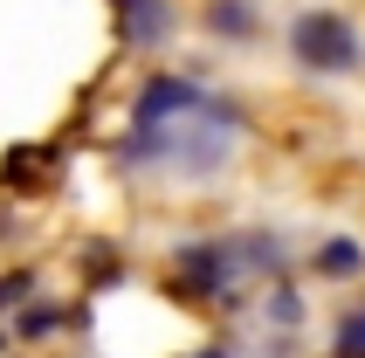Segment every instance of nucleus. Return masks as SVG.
<instances>
[{"label": "nucleus", "mask_w": 365, "mask_h": 358, "mask_svg": "<svg viewBox=\"0 0 365 358\" xmlns=\"http://www.w3.org/2000/svg\"><path fill=\"white\" fill-rule=\"evenodd\" d=\"M83 262H90V282H97V290L124 276V255L110 248V241H90V248H83Z\"/></svg>", "instance_id": "6e6552de"}, {"label": "nucleus", "mask_w": 365, "mask_h": 358, "mask_svg": "<svg viewBox=\"0 0 365 358\" xmlns=\"http://www.w3.org/2000/svg\"><path fill=\"white\" fill-rule=\"evenodd\" d=\"M331 358H365V310H345L331 331Z\"/></svg>", "instance_id": "0eeeda50"}, {"label": "nucleus", "mask_w": 365, "mask_h": 358, "mask_svg": "<svg viewBox=\"0 0 365 358\" xmlns=\"http://www.w3.org/2000/svg\"><path fill=\"white\" fill-rule=\"evenodd\" d=\"M207 111V90L193 76H152L131 103V131H165V124H186Z\"/></svg>", "instance_id": "7ed1b4c3"}, {"label": "nucleus", "mask_w": 365, "mask_h": 358, "mask_svg": "<svg viewBox=\"0 0 365 358\" xmlns=\"http://www.w3.org/2000/svg\"><path fill=\"white\" fill-rule=\"evenodd\" d=\"M242 282V255H235V241H186V248H173V290L193 303H214L227 297Z\"/></svg>", "instance_id": "f03ea898"}, {"label": "nucleus", "mask_w": 365, "mask_h": 358, "mask_svg": "<svg viewBox=\"0 0 365 358\" xmlns=\"http://www.w3.org/2000/svg\"><path fill=\"white\" fill-rule=\"evenodd\" d=\"M207 28L248 41V35H255V7H248V0H214V7H207Z\"/></svg>", "instance_id": "423d86ee"}, {"label": "nucleus", "mask_w": 365, "mask_h": 358, "mask_svg": "<svg viewBox=\"0 0 365 358\" xmlns=\"http://www.w3.org/2000/svg\"><path fill=\"white\" fill-rule=\"evenodd\" d=\"M365 269V248L359 241H345V235H331L324 248H317V276H331V282H351Z\"/></svg>", "instance_id": "39448f33"}, {"label": "nucleus", "mask_w": 365, "mask_h": 358, "mask_svg": "<svg viewBox=\"0 0 365 358\" xmlns=\"http://www.w3.org/2000/svg\"><path fill=\"white\" fill-rule=\"evenodd\" d=\"M28 290H35V269H14V276H0V310H7V303H21Z\"/></svg>", "instance_id": "9b49d317"}, {"label": "nucleus", "mask_w": 365, "mask_h": 358, "mask_svg": "<svg viewBox=\"0 0 365 358\" xmlns=\"http://www.w3.org/2000/svg\"><path fill=\"white\" fill-rule=\"evenodd\" d=\"M297 317H304V303H297V290H269V324H283V331H297Z\"/></svg>", "instance_id": "9d476101"}, {"label": "nucleus", "mask_w": 365, "mask_h": 358, "mask_svg": "<svg viewBox=\"0 0 365 358\" xmlns=\"http://www.w3.org/2000/svg\"><path fill=\"white\" fill-rule=\"evenodd\" d=\"M193 358H227V352H193Z\"/></svg>", "instance_id": "f8f14e48"}, {"label": "nucleus", "mask_w": 365, "mask_h": 358, "mask_svg": "<svg viewBox=\"0 0 365 358\" xmlns=\"http://www.w3.org/2000/svg\"><path fill=\"white\" fill-rule=\"evenodd\" d=\"M118 35L124 48H159L173 35V0H118Z\"/></svg>", "instance_id": "20e7f679"}, {"label": "nucleus", "mask_w": 365, "mask_h": 358, "mask_svg": "<svg viewBox=\"0 0 365 358\" xmlns=\"http://www.w3.org/2000/svg\"><path fill=\"white\" fill-rule=\"evenodd\" d=\"M289 56L304 62L310 76H351L365 62V41L338 7H310V14L289 21Z\"/></svg>", "instance_id": "f257e3e1"}, {"label": "nucleus", "mask_w": 365, "mask_h": 358, "mask_svg": "<svg viewBox=\"0 0 365 358\" xmlns=\"http://www.w3.org/2000/svg\"><path fill=\"white\" fill-rule=\"evenodd\" d=\"M56 331H62V310H48V303H35V310L14 317V338H56Z\"/></svg>", "instance_id": "1a4fd4ad"}]
</instances>
